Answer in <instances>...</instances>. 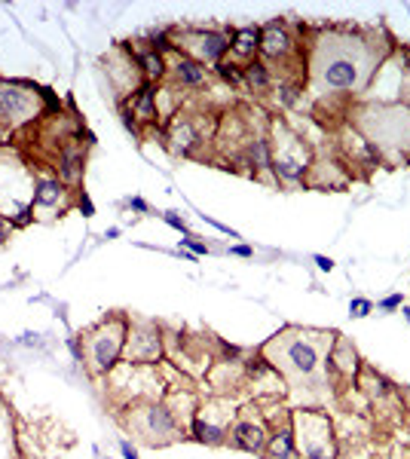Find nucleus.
Segmentation results:
<instances>
[{
  "mask_svg": "<svg viewBox=\"0 0 410 459\" xmlns=\"http://www.w3.org/2000/svg\"><path fill=\"white\" fill-rule=\"evenodd\" d=\"M10 141H12V132L0 126V150H3V147H10Z\"/></svg>",
  "mask_w": 410,
  "mask_h": 459,
  "instance_id": "4c0bfd02",
  "label": "nucleus"
},
{
  "mask_svg": "<svg viewBox=\"0 0 410 459\" xmlns=\"http://www.w3.org/2000/svg\"><path fill=\"white\" fill-rule=\"evenodd\" d=\"M404 319L410 322V306H404Z\"/></svg>",
  "mask_w": 410,
  "mask_h": 459,
  "instance_id": "79ce46f5",
  "label": "nucleus"
},
{
  "mask_svg": "<svg viewBox=\"0 0 410 459\" xmlns=\"http://www.w3.org/2000/svg\"><path fill=\"white\" fill-rule=\"evenodd\" d=\"M242 86L248 89V92H266L273 86V74H270V68L264 65L260 59H251L248 65H242Z\"/></svg>",
  "mask_w": 410,
  "mask_h": 459,
  "instance_id": "4be33fe9",
  "label": "nucleus"
},
{
  "mask_svg": "<svg viewBox=\"0 0 410 459\" xmlns=\"http://www.w3.org/2000/svg\"><path fill=\"white\" fill-rule=\"evenodd\" d=\"M254 52H260V28L257 25H245L230 31V55L242 59V65H248L254 59Z\"/></svg>",
  "mask_w": 410,
  "mask_h": 459,
  "instance_id": "aec40b11",
  "label": "nucleus"
},
{
  "mask_svg": "<svg viewBox=\"0 0 410 459\" xmlns=\"http://www.w3.org/2000/svg\"><path fill=\"white\" fill-rule=\"evenodd\" d=\"M119 236V227H110V230H104V239H117Z\"/></svg>",
  "mask_w": 410,
  "mask_h": 459,
  "instance_id": "58836bf2",
  "label": "nucleus"
},
{
  "mask_svg": "<svg viewBox=\"0 0 410 459\" xmlns=\"http://www.w3.org/2000/svg\"><path fill=\"white\" fill-rule=\"evenodd\" d=\"M297 459H309V456H297Z\"/></svg>",
  "mask_w": 410,
  "mask_h": 459,
  "instance_id": "37998d69",
  "label": "nucleus"
},
{
  "mask_svg": "<svg viewBox=\"0 0 410 459\" xmlns=\"http://www.w3.org/2000/svg\"><path fill=\"white\" fill-rule=\"evenodd\" d=\"M126 411H129L123 416L126 429L144 444H150V447H166V444L187 435L166 401H138V404H129Z\"/></svg>",
  "mask_w": 410,
  "mask_h": 459,
  "instance_id": "39448f33",
  "label": "nucleus"
},
{
  "mask_svg": "<svg viewBox=\"0 0 410 459\" xmlns=\"http://www.w3.org/2000/svg\"><path fill=\"white\" fill-rule=\"evenodd\" d=\"M104 459H110V456H104Z\"/></svg>",
  "mask_w": 410,
  "mask_h": 459,
  "instance_id": "c03bdc74",
  "label": "nucleus"
},
{
  "mask_svg": "<svg viewBox=\"0 0 410 459\" xmlns=\"http://www.w3.org/2000/svg\"><path fill=\"white\" fill-rule=\"evenodd\" d=\"M297 456L337 459V432L324 411H291Z\"/></svg>",
  "mask_w": 410,
  "mask_h": 459,
  "instance_id": "0eeeda50",
  "label": "nucleus"
},
{
  "mask_svg": "<svg viewBox=\"0 0 410 459\" xmlns=\"http://www.w3.org/2000/svg\"><path fill=\"white\" fill-rule=\"evenodd\" d=\"M52 168H55V178L77 193V187L83 184V175H86V147L77 144V138H68L59 147V153H55Z\"/></svg>",
  "mask_w": 410,
  "mask_h": 459,
  "instance_id": "9d476101",
  "label": "nucleus"
},
{
  "mask_svg": "<svg viewBox=\"0 0 410 459\" xmlns=\"http://www.w3.org/2000/svg\"><path fill=\"white\" fill-rule=\"evenodd\" d=\"M297 95H300V83H279V86H275V98H279V104H285V108H291L297 101Z\"/></svg>",
  "mask_w": 410,
  "mask_h": 459,
  "instance_id": "a878e982",
  "label": "nucleus"
},
{
  "mask_svg": "<svg viewBox=\"0 0 410 459\" xmlns=\"http://www.w3.org/2000/svg\"><path fill=\"white\" fill-rule=\"evenodd\" d=\"M230 254H236V257H251L254 248H251V245H233Z\"/></svg>",
  "mask_w": 410,
  "mask_h": 459,
  "instance_id": "e433bc0d",
  "label": "nucleus"
},
{
  "mask_svg": "<svg viewBox=\"0 0 410 459\" xmlns=\"http://www.w3.org/2000/svg\"><path fill=\"white\" fill-rule=\"evenodd\" d=\"M162 331L153 322H132L129 319V334L123 346V362L129 364H159L162 362Z\"/></svg>",
  "mask_w": 410,
  "mask_h": 459,
  "instance_id": "1a4fd4ad",
  "label": "nucleus"
},
{
  "mask_svg": "<svg viewBox=\"0 0 410 459\" xmlns=\"http://www.w3.org/2000/svg\"><path fill=\"white\" fill-rule=\"evenodd\" d=\"M126 206H129L132 211H138V215H147V211H150V206H147L141 196H132V199H126Z\"/></svg>",
  "mask_w": 410,
  "mask_h": 459,
  "instance_id": "f704fd0d",
  "label": "nucleus"
},
{
  "mask_svg": "<svg viewBox=\"0 0 410 459\" xmlns=\"http://www.w3.org/2000/svg\"><path fill=\"white\" fill-rule=\"evenodd\" d=\"M266 438H270V426L260 416H236L227 441L236 450H245V453H264Z\"/></svg>",
  "mask_w": 410,
  "mask_h": 459,
  "instance_id": "9b49d317",
  "label": "nucleus"
},
{
  "mask_svg": "<svg viewBox=\"0 0 410 459\" xmlns=\"http://www.w3.org/2000/svg\"><path fill=\"white\" fill-rule=\"evenodd\" d=\"M135 61H138V68H141V77H144L147 83H159V80H166V74H168V59L166 55H159L157 49H141V52H135Z\"/></svg>",
  "mask_w": 410,
  "mask_h": 459,
  "instance_id": "412c9836",
  "label": "nucleus"
},
{
  "mask_svg": "<svg viewBox=\"0 0 410 459\" xmlns=\"http://www.w3.org/2000/svg\"><path fill=\"white\" fill-rule=\"evenodd\" d=\"M380 49L373 40L355 31H322L313 43V77L322 89L331 92H362L371 83L373 70L380 65Z\"/></svg>",
  "mask_w": 410,
  "mask_h": 459,
  "instance_id": "f257e3e1",
  "label": "nucleus"
},
{
  "mask_svg": "<svg viewBox=\"0 0 410 459\" xmlns=\"http://www.w3.org/2000/svg\"><path fill=\"white\" fill-rule=\"evenodd\" d=\"M119 104H126V108L135 114V119L141 126H153V123H159V108H157V83H141V86L132 92L126 101H119Z\"/></svg>",
  "mask_w": 410,
  "mask_h": 459,
  "instance_id": "ddd939ff",
  "label": "nucleus"
},
{
  "mask_svg": "<svg viewBox=\"0 0 410 459\" xmlns=\"http://www.w3.org/2000/svg\"><path fill=\"white\" fill-rule=\"evenodd\" d=\"M126 334H129V319L123 313L108 315L104 322H98L95 328H89L86 334H80L83 352H86V371L95 380L110 377L117 371V364L123 362V346Z\"/></svg>",
  "mask_w": 410,
  "mask_h": 459,
  "instance_id": "7ed1b4c3",
  "label": "nucleus"
},
{
  "mask_svg": "<svg viewBox=\"0 0 410 459\" xmlns=\"http://www.w3.org/2000/svg\"><path fill=\"white\" fill-rule=\"evenodd\" d=\"M401 398H404V404H407V413H410V389H407L404 395H401Z\"/></svg>",
  "mask_w": 410,
  "mask_h": 459,
  "instance_id": "ea45409f",
  "label": "nucleus"
},
{
  "mask_svg": "<svg viewBox=\"0 0 410 459\" xmlns=\"http://www.w3.org/2000/svg\"><path fill=\"white\" fill-rule=\"evenodd\" d=\"M315 266H319V270L322 273H331V270H334V260H331V257H324V254H315Z\"/></svg>",
  "mask_w": 410,
  "mask_h": 459,
  "instance_id": "c9c22d12",
  "label": "nucleus"
},
{
  "mask_svg": "<svg viewBox=\"0 0 410 459\" xmlns=\"http://www.w3.org/2000/svg\"><path fill=\"white\" fill-rule=\"evenodd\" d=\"M328 371L331 373H343V377H355V373L362 371L355 346H352L349 340H343L340 334H337V340H334V346H331V352H328Z\"/></svg>",
  "mask_w": 410,
  "mask_h": 459,
  "instance_id": "a211bd4d",
  "label": "nucleus"
},
{
  "mask_svg": "<svg viewBox=\"0 0 410 459\" xmlns=\"http://www.w3.org/2000/svg\"><path fill=\"white\" fill-rule=\"evenodd\" d=\"M162 221L168 224V227L172 230H178V233H184V236H190V230H187V221H184V217L178 215V211H166V215H162Z\"/></svg>",
  "mask_w": 410,
  "mask_h": 459,
  "instance_id": "7c9ffc66",
  "label": "nucleus"
},
{
  "mask_svg": "<svg viewBox=\"0 0 410 459\" xmlns=\"http://www.w3.org/2000/svg\"><path fill=\"white\" fill-rule=\"evenodd\" d=\"M371 313H373V303L367 297H352L349 300V315H352V319H364V315H371Z\"/></svg>",
  "mask_w": 410,
  "mask_h": 459,
  "instance_id": "cd10ccee",
  "label": "nucleus"
},
{
  "mask_svg": "<svg viewBox=\"0 0 410 459\" xmlns=\"http://www.w3.org/2000/svg\"><path fill=\"white\" fill-rule=\"evenodd\" d=\"M74 206L83 217H95V202H92V196L86 193V190H77L74 193Z\"/></svg>",
  "mask_w": 410,
  "mask_h": 459,
  "instance_id": "bb28decb",
  "label": "nucleus"
},
{
  "mask_svg": "<svg viewBox=\"0 0 410 459\" xmlns=\"http://www.w3.org/2000/svg\"><path fill=\"white\" fill-rule=\"evenodd\" d=\"M40 89L43 86H37L31 80H6V77H0V126L16 132L43 117L46 108Z\"/></svg>",
  "mask_w": 410,
  "mask_h": 459,
  "instance_id": "423d86ee",
  "label": "nucleus"
},
{
  "mask_svg": "<svg viewBox=\"0 0 410 459\" xmlns=\"http://www.w3.org/2000/svg\"><path fill=\"white\" fill-rule=\"evenodd\" d=\"M68 346H70V352H74V362H86V352H83V346H80V337H68Z\"/></svg>",
  "mask_w": 410,
  "mask_h": 459,
  "instance_id": "473e14b6",
  "label": "nucleus"
},
{
  "mask_svg": "<svg viewBox=\"0 0 410 459\" xmlns=\"http://www.w3.org/2000/svg\"><path fill=\"white\" fill-rule=\"evenodd\" d=\"M334 331H306V328H282L270 343H264L260 355L285 377V383L328 377V352L334 346Z\"/></svg>",
  "mask_w": 410,
  "mask_h": 459,
  "instance_id": "f03ea898",
  "label": "nucleus"
},
{
  "mask_svg": "<svg viewBox=\"0 0 410 459\" xmlns=\"http://www.w3.org/2000/svg\"><path fill=\"white\" fill-rule=\"evenodd\" d=\"M178 248H184V251H190V254H193V257H202V254H208L211 248H208V245H205V242H199V239H196V236H184L181 239V245H178Z\"/></svg>",
  "mask_w": 410,
  "mask_h": 459,
  "instance_id": "c85d7f7f",
  "label": "nucleus"
},
{
  "mask_svg": "<svg viewBox=\"0 0 410 459\" xmlns=\"http://www.w3.org/2000/svg\"><path fill=\"white\" fill-rule=\"evenodd\" d=\"M119 119H123V126H126V129H129V132H135V135L141 138V123L135 119V114H132V110L126 108V104H119Z\"/></svg>",
  "mask_w": 410,
  "mask_h": 459,
  "instance_id": "c756f323",
  "label": "nucleus"
},
{
  "mask_svg": "<svg viewBox=\"0 0 410 459\" xmlns=\"http://www.w3.org/2000/svg\"><path fill=\"white\" fill-rule=\"evenodd\" d=\"M168 74H172L175 83L184 89H202L205 83H208V68L193 61L190 55L178 52V49H175V61H172V68H168Z\"/></svg>",
  "mask_w": 410,
  "mask_h": 459,
  "instance_id": "2eb2a0df",
  "label": "nucleus"
},
{
  "mask_svg": "<svg viewBox=\"0 0 410 459\" xmlns=\"http://www.w3.org/2000/svg\"><path fill=\"white\" fill-rule=\"evenodd\" d=\"M0 459H19L16 453V435H12V416L0 401Z\"/></svg>",
  "mask_w": 410,
  "mask_h": 459,
  "instance_id": "b1692460",
  "label": "nucleus"
},
{
  "mask_svg": "<svg viewBox=\"0 0 410 459\" xmlns=\"http://www.w3.org/2000/svg\"><path fill=\"white\" fill-rule=\"evenodd\" d=\"M172 40H175V49L184 55H190L193 61L199 65H217L224 61V55L230 52V34L227 31H202V28H190V31H181L175 34L172 31Z\"/></svg>",
  "mask_w": 410,
  "mask_h": 459,
  "instance_id": "6e6552de",
  "label": "nucleus"
},
{
  "mask_svg": "<svg viewBox=\"0 0 410 459\" xmlns=\"http://www.w3.org/2000/svg\"><path fill=\"white\" fill-rule=\"evenodd\" d=\"M74 193L61 184L55 175H46V178H37L34 181V190H31V206L34 208H55L61 202V196Z\"/></svg>",
  "mask_w": 410,
  "mask_h": 459,
  "instance_id": "6ab92c4d",
  "label": "nucleus"
},
{
  "mask_svg": "<svg viewBox=\"0 0 410 459\" xmlns=\"http://www.w3.org/2000/svg\"><path fill=\"white\" fill-rule=\"evenodd\" d=\"M181 117V114H178ZM166 144L172 147V153H178V157H187L190 150H193L196 144H202V135L199 129H196L190 119H172V126H168L166 132Z\"/></svg>",
  "mask_w": 410,
  "mask_h": 459,
  "instance_id": "f3484780",
  "label": "nucleus"
},
{
  "mask_svg": "<svg viewBox=\"0 0 410 459\" xmlns=\"http://www.w3.org/2000/svg\"><path fill=\"white\" fill-rule=\"evenodd\" d=\"M119 453H123V459H138V450H135V444H132L129 438L119 441Z\"/></svg>",
  "mask_w": 410,
  "mask_h": 459,
  "instance_id": "72a5a7b5",
  "label": "nucleus"
},
{
  "mask_svg": "<svg viewBox=\"0 0 410 459\" xmlns=\"http://www.w3.org/2000/svg\"><path fill=\"white\" fill-rule=\"evenodd\" d=\"M404 65H407V70H410V46L404 49Z\"/></svg>",
  "mask_w": 410,
  "mask_h": 459,
  "instance_id": "a19ab883",
  "label": "nucleus"
},
{
  "mask_svg": "<svg viewBox=\"0 0 410 459\" xmlns=\"http://www.w3.org/2000/svg\"><path fill=\"white\" fill-rule=\"evenodd\" d=\"M294 49H297V40L282 19H273V22H266L260 28V55H264V59L282 61V59H288Z\"/></svg>",
  "mask_w": 410,
  "mask_h": 459,
  "instance_id": "f8f14e48",
  "label": "nucleus"
},
{
  "mask_svg": "<svg viewBox=\"0 0 410 459\" xmlns=\"http://www.w3.org/2000/svg\"><path fill=\"white\" fill-rule=\"evenodd\" d=\"M358 386L371 395V398H386V395H395V383L392 380H386L383 373H377L373 367H367V364H362V377H358Z\"/></svg>",
  "mask_w": 410,
  "mask_h": 459,
  "instance_id": "5701e85b",
  "label": "nucleus"
},
{
  "mask_svg": "<svg viewBox=\"0 0 410 459\" xmlns=\"http://www.w3.org/2000/svg\"><path fill=\"white\" fill-rule=\"evenodd\" d=\"M187 435L193 438V441H199V444H208V447H221V444H227V438H230V426H227V422H215L199 407L196 416H193V422H190Z\"/></svg>",
  "mask_w": 410,
  "mask_h": 459,
  "instance_id": "4468645a",
  "label": "nucleus"
},
{
  "mask_svg": "<svg viewBox=\"0 0 410 459\" xmlns=\"http://www.w3.org/2000/svg\"><path fill=\"white\" fill-rule=\"evenodd\" d=\"M215 70H217V77H221L227 86H242V65L239 61H217L215 65Z\"/></svg>",
  "mask_w": 410,
  "mask_h": 459,
  "instance_id": "393cba45",
  "label": "nucleus"
},
{
  "mask_svg": "<svg viewBox=\"0 0 410 459\" xmlns=\"http://www.w3.org/2000/svg\"><path fill=\"white\" fill-rule=\"evenodd\" d=\"M270 153H273V175L275 184H291V187H306L309 175H313V150L306 147L297 132H291L285 123H273V138H270Z\"/></svg>",
  "mask_w": 410,
  "mask_h": 459,
  "instance_id": "20e7f679",
  "label": "nucleus"
},
{
  "mask_svg": "<svg viewBox=\"0 0 410 459\" xmlns=\"http://www.w3.org/2000/svg\"><path fill=\"white\" fill-rule=\"evenodd\" d=\"M264 456L266 459H297V441H294V429H291V413L285 416V422H282V426H273L270 429Z\"/></svg>",
  "mask_w": 410,
  "mask_h": 459,
  "instance_id": "dca6fc26",
  "label": "nucleus"
},
{
  "mask_svg": "<svg viewBox=\"0 0 410 459\" xmlns=\"http://www.w3.org/2000/svg\"><path fill=\"white\" fill-rule=\"evenodd\" d=\"M398 306H404V297H401V294H389V297L380 300V309H386V313H392V309H398Z\"/></svg>",
  "mask_w": 410,
  "mask_h": 459,
  "instance_id": "2f4dec72",
  "label": "nucleus"
}]
</instances>
